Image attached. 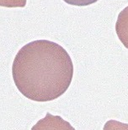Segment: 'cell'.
I'll return each mask as SVG.
<instances>
[{"label":"cell","instance_id":"cell-1","mask_svg":"<svg viewBox=\"0 0 128 130\" xmlns=\"http://www.w3.org/2000/svg\"><path fill=\"white\" fill-rule=\"evenodd\" d=\"M17 89L27 99L51 101L67 91L74 77V63L61 45L36 40L20 49L12 65Z\"/></svg>","mask_w":128,"mask_h":130},{"label":"cell","instance_id":"cell-2","mask_svg":"<svg viewBox=\"0 0 128 130\" xmlns=\"http://www.w3.org/2000/svg\"><path fill=\"white\" fill-rule=\"evenodd\" d=\"M31 130H75V128L62 117L47 112L45 118L40 119L31 128Z\"/></svg>","mask_w":128,"mask_h":130},{"label":"cell","instance_id":"cell-3","mask_svg":"<svg viewBox=\"0 0 128 130\" xmlns=\"http://www.w3.org/2000/svg\"><path fill=\"white\" fill-rule=\"evenodd\" d=\"M116 31L121 43L128 49V6L121 10L118 14L116 24Z\"/></svg>","mask_w":128,"mask_h":130},{"label":"cell","instance_id":"cell-4","mask_svg":"<svg viewBox=\"0 0 128 130\" xmlns=\"http://www.w3.org/2000/svg\"><path fill=\"white\" fill-rule=\"evenodd\" d=\"M103 130H128V123L116 120H109L104 124Z\"/></svg>","mask_w":128,"mask_h":130},{"label":"cell","instance_id":"cell-5","mask_svg":"<svg viewBox=\"0 0 128 130\" xmlns=\"http://www.w3.org/2000/svg\"><path fill=\"white\" fill-rule=\"evenodd\" d=\"M27 0H0V5L6 8H23Z\"/></svg>","mask_w":128,"mask_h":130},{"label":"cell","instance_id":"cell-6","mask_svg":"<svg viewBox=\"0 0 128 130\" xmlns=\"http://www.w3.org/2000/svg\"><path fill=\"white\" fill-rule=\"evenodd\" d=\"M65 3L70 5L74 6H88V5L93 4L99 0H63Z\"/></svg>","mask_w":128,"mask_h":130}]
</instances>
